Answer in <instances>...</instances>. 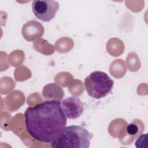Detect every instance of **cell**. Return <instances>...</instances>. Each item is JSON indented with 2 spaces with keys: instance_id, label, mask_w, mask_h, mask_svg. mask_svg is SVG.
Listing matches in <instances>:
<instances>
[{
  "instance_id": "cell-1",
  "label": "cell",
  "mask_w": 148,
  "mask_h": 148,
  "mask_svg": "<svg viewBox=\"0 0 148 148\" xmlns=\"http://www.w3.org/2000/svg\"><path fill=\"white\" fill-rule=\"evenodd\" d=\"M67 117L59 100H46L29 106L25 111V126L35 140L45 143L53 142L66 127Z\"/></svg>"
},
{
  "instance_id": "cell-2",
  "label": "cell",
  "mask_w": 148,
  "mask_h": 148,
  "mask_svg": "<svg viewBox=\"0 0 148 148\" xmlns=\"http://www.w3.org/2000/svg\"><path fill=\"white\" fill-rule=\"evenodd\" d=\"M92 134L80 125L65 127L51 143L53 148H88Z\"/></svg>"
},
{
  "instance_id": "cell-3",
  "label": "cell",
  "mask_w": 148,
  "mask_h": 148,
  "mask_svg": "<svg viewBox=\"0 0 148 148\" xmlns=\"http://www.w3.org/2000/svg\"><path fill=\"white\" fill-rule=\"evenodd\" d=\"M85 89L91 97L101 99L111 92L114 81L105 72L96 71L84 79Z\"/></svg>"
},
{
  "instance_id": "cell-4",
  "label": "cell",
  "mask_w": 148,
  "mask_h": 148,
  "mask_svg": "<svg viewBox=\"0 0 148 148\" xmlns=\"http://www.w3.org/2000/svg\"><path fill=\"white\" fill-rule=\"evenodd\" d=\"M58 9V2L53 0H34L32 3V10L35 16L45 22L51 21Z\"/></svg>"
},
{
  "instance_id": "cell-5",
  "label": "cell",
  "mask_w": 148,
  "mask_h": 148,
  "mask_svg": "<svg viewBox=\"0 0 148 148\" xmlns=\"http://www.w3.org/2000/svg\"><path fill=\"white\" fill-rule=\"evenodd\" d=\"M61 105L65 115L69 119L78 118L84 110L83 102L79 97L76 96H71L65 98L61 102Z\"/></svg>"
},
{
  "instance_id": "cell-6",
  "label": "cell",
  "mask_w": 148,
  "mask_h": 148,
  "mask_svg": "<svg viewBox=\"0 0 148 148\" xmlns=\"http://www.w3.org/2000/svg\"><path fill=\"white\" fill-rule=\"evenodd\" d=\"M35 32L40 37L43 35L44 28L40 23L36 21H29L23 27L22 34L24 38L28 41L34 40L33 32Z\"/></svg>"
},
{
  "instance_id": "cell-7",
  "label": "cell",
  "mask_w": 148,
  "mask_h": 148,
  "mask_svg": "<svg viewBox=\"0 0 148 148\" xmlns=\"http://www.w3.org/2000/svg\"><path fill=\"white\" fill-rule=\"evenodd\" d=\"M147 143V134H141L136 139L135 142V146L139 147H147L146 144Z\"/></svg>"
},
{
  "instance_id": "cell-8",
  "label": "cell",
  "mask_w": 148,
  "mask_h": 148,
  "mask_svg": "<svg viewBox=\"0 0 148 148\" xmlns=\"http://www.w3.org/2000/svg\"><path fill=\"white\" fill-rule=\"evenodd\" d=\"M126 131L129 135H135L139 132V127L134 121L127 125L126 127Z\"/></svg>"
}]
</instances>
